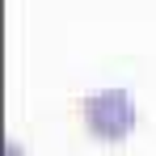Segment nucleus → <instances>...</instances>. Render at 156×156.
<instances>
[{
    "instance_id": "1",
    "label": "nucleus",
    "mask_w": 156,
    "mask_h": 156,
    "mask_svg": "<svg viewBox=\"0 0 156 156\" xmlns=\"http://www.w3.org/2000/svg\"><path fill=\"white\" fill-rule=\"evenodd\" d=\"M84 131L97 144H122L135 131V97L127 89H97L84 97Z\"/></svg>"
}]
</instances>
